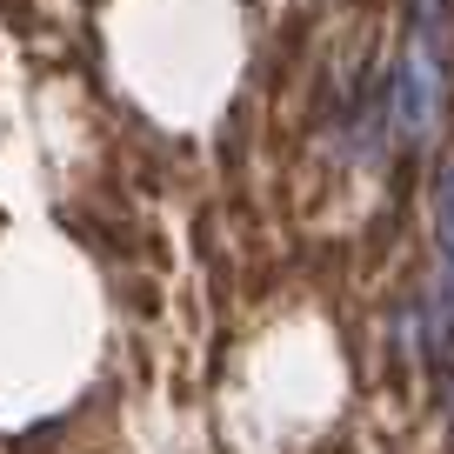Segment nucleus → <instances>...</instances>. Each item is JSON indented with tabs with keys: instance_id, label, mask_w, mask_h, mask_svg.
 I'll use <instances>...</instances> for the list:
<instances>
[{
	"instance_id": "nucleus-2",
	"label": "nucleus",
	"mask_w": 454,
	"mask_h": 454,
	"mask_svg": "<svg viewBox=\"0 0 454 454\" xmlns=\"http://www.w3.org/2000/svg\"><path fill=\"white\" fill-rule=\"evenodd\" d=\"M434 241H441V274L454 281V154L434 174Z\"/></svg>"
},
{
	"instance_id": "nucleus-1",
	"label": "nucleus",
	"mask_w": 454,
	"mask_h": 454,
	"mask_svg": "<svg viewBox=\"0 0 454 454\" xmlns=\"http://www.w3.org/2000/svg\"><path fill=\"white\" fill-rule=\"evenodd\" d=\"M441 114H448V41L408 27V47H401L395 81H387V134H395V147L427 154L441 134Z\"/></svg>"
},
{
	"instance_id": "nucleus-3",
	"label": "nucleus",
	"mask_w": 454,
	"mask_h": 454,
	"mask_svg": "<svg viewBox=\"0 0 454 454\" xmlns=\"http://www.w3.org/2000/svg\"><path fill=\"white\" fill-rule=\"evenodd\" d=\"M408 27L441 34V41H448V27H454V0H408Z\"/></svg>"
}]
</instances>
